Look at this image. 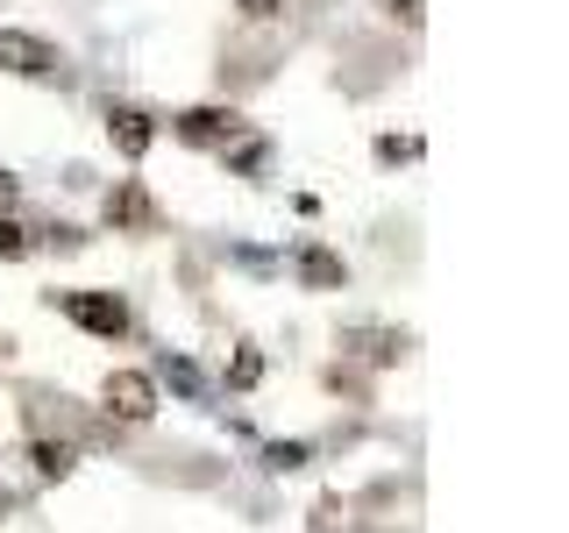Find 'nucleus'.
<instances>
[{"instance_id":"obj_1","label":"nucleus","mask_w":569,"mask_h":533,"mask_svg":"<svg viewBox=\"0 0 569 533\" xmlns=\"http://www.w3.org/2000/svg\"><path fill=\"white\" fill-rule=\"evenodd\" d=\"M50 306L64 320H79L86 334H100V342H121V334H129V306H121L114 292H50Z\"/></svg>"},{"instance_id":"obj_12","label":"nucleus","mask_w":569,"mask_h":533,"mask_svg":"<svg viewBox=\"0 0 569 533\" xmlns=\"http://www.w3.org/2000/svg\"><path fill=\"white\" fill-rule=\"evenodd\" d=\"M8 207H14V178L0 171V213H8Z\"/></svg>"},{"instance_id":"obj_9","label":"nucleus","mask_w":569,"mask_h":533,"mask_svg":"<svg viewBox=\"0 0 569 533\" xmlns=\"http://www.w3.org/2000/svg\"><path fill=\"white\" fill-rule=\"evenodd\" d=\"M71 462H79V455H71L64 441H58V449H50V441H36V470H43V476H64Z\"/></svg>"},{"instance_id":"obj_5","label":"nucleus","mask_w":569,"mask_h":533,"mask_svg":"<svg viewBox=\"0 0 569 533\" xmlns=\"http://www.w3.org/2000/svg\"><path fill=\"white\" fill-rule=\"evenodd\" d=\"M107 228H136V235H150V228H157V200L136 185V178L107 192Z\"/></svg>"},{"instance_id":"obj_6","label":"nucleus","mask_w":569,"mask_h":533,"mask_svg":"<svg viewBox=\"0 0 569 533\" xmlns=\"http://www.w3.org/2000/svg\"><path fill=\"white\" fill-rule=\"evenodd\" d=\"M178 135H186V142H236L242 114H236V107H192V114H178Z\"/></svg>"},{"instance_id":"obj_11","label":"nucleus","mask_w":569,"mask_h":533,"mask_svg":"<svg viewBox=\"0 0 569 533\" xmlns=\"http://www.w3.org/2000/svg\"><path fill=\"white\" fill-rule=\"evenodd\" d=\"M249 22H271V14H284V0H242Z\"/></svg>"},{"instance_id":"obj_10","label":"nucleus","mask_w":569,"mask_h":533,"mask_svg":"<svg viewBox=\"0 0 569 533\" xmlns=\"http://www.w3.org/2000/svg\"><path fill=\"white\" fill-rule=\"evenodd\" d=\"M0 257H29V235L8 221V213H0Z\"/></svg>"},{"instance_id":"obj_3","label":"nucleus","mask_w":569,"mask_h":533,"mask_svg":"<svg viewBox=\"0 0 569 533\" xmlns=\"http://www.w3.org/2000/svg\"><path fill=\"white\" fill-rule=\"evenodd\" d=\"M100 405H107V420H121V426H142L157 413V384L142 378V370H107V384H100Z\"/></svg>"},{"instance_id":"obj_2","label":"nucleus","mask_w":569,"mask_h":533,"mask_svg":"<svg viewBox=\"0 0 569 533\" xmlns=\"http://www.w3.org/2000/svg\"><path fill=\"white\" fill-rule=\"evenodd\" d=\"M0 71H22V79H58V71H64V50L50 43V36L0 29Z\"/></svg>"},{"instance_id":"obj_13","label":"nucleus","mask_w":569,"mask_h":533,"mask_svg":"<svg viewBox=\"0 0 569 533\" xmlns=\"http://www.w3.org/2000/svg\"><path fill=\"white\" fill-rule=\"evenodd\" d=\"M391 8H399V14H406V22H420V0H391Z\"/></svg>"},{"instance_id":"obj_8","label":"nucleus","mask_w":569,"mask_h":533,"mask_svg":"<svg viewBox=\"0 0 569 533\" xmlns=\"http://www.w3.org/2000/svg\"><path fill=\"white\" fill-rule=\"evenodd\" d=\"M349 342H356V349H363V355H370V363H391V355H399V334H378V328H356V334H349Z\"/></svg>"},{"instance_id":"obj_7","label":"nucleus","mask_w":569,"mask_h":533,"mask_svg":"<svg viewBox=\"0 0 569 533\" xmlns=\"http://www.w3.org/2000/svg\"><path fill=\"white\" fill-rule=\"evenodd\" d=\"M299 278H307L313 292H342V284H349V263L335 257V249H320V242H307V249H299Z\"/></svg>"},{"instance_id":"obj_4","label":"nucleus","mask_w":569,"mask_h":533,"mask_svg":"<svg viewBox=\"0 0 569 533\" xmlns=\"http://www.w3.org/2000/svg\"><path fill=\"white\" fill-rule=\"evenodd\" d=\"M107 135H114V150L129 157H150V142H157V121L142 114V107H107Z\"/></svg>"}]
</instances>
